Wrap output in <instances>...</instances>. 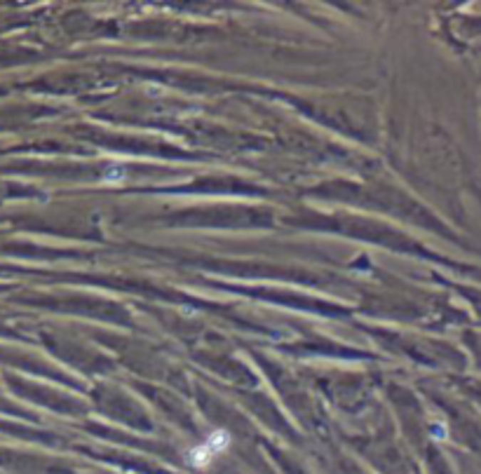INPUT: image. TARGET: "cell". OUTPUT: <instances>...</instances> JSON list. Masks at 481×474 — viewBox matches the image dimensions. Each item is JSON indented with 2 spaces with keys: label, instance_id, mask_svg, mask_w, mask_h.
<instances>
[{
  "label": "cell",
  "instance_id": "1",
  "mask_svg": "<svg viewBox=\"0 0 481 474\" xmlns=\"http://www.w3.org/2000/svg\"><path fill=\"white\" fill-rule=\"evenodd\" d=\"M228 444H230V437L226 435V432H223V430L214 432V435L207 439L205 444H200L195 451L190 453L192 465H195V468H207V465H210L216 455L226 451Z\"/></svg>",
  "mask_w": 481,
  "mask_h": 474
}]
</instances>
